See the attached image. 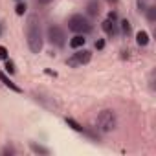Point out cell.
<instances>
[{
  "instance_id": "cell-1",
  "label": "cell",
  "mask_w": 156,
  "mask_h": 156,
  "mask_svg": "<svg viewBox=\"0 0 156 156\" xmlns=\"http://www.w3.org/2000/svg\"><path fill=\"white\" fill-rule=\"evenodd\" d=\"M26 42L31 53H41L44 46V37H42V26L37 15H30L26 20Z\"/></svg>"
},
{
  "instance_id": "cell-2",
  "label": "cell",
  "mask_w": 156,
  "mask_h": 156,
  "mask_svg": "<svg viewBox=\"0 0 156 156\" xmlns=\"http://www.w3.org/2000/svg\"><path fill=\"white\" fill-rule=\"evenodd\" d=\"M96 127H98V130L103 132V134H108V132L116 130V127H118V116H116V112H114L112 108L101 110V112L98 114Z\"/></svg>"
},
{
  "instance_id": "cell-3",
  "label": "cell",
  "mask_w": 156,
  "mask_h": 156,
  "mask_svg": "<svg viewBox=\"0 0 156 156\" xmlns=\"http://www.w3.org/2000/svg\"><path fill=\"white\" fill-rule=\"evenodd\" d=\"M68 30L73 33H79V35H87L92 31V24H90L88 17H85L81 13H75L68 19Z\"/></svg>"
},
{
  "instance_id": "cell-4",
  "label": "cell",
  "mask_w": 156,
  "mask_h": 156,
  "mask_svg": "<svg viewBox=\"0 0 156 156\" xmlns=\"http://www.w3.org/2000/svg\"><path fill=\"white\" fill-rule=\"evenodd\" d=\"M46 39H48V42H50L51 46H55V48H62V46L66 44V33H64V30L59 28V26H53V24L48 28Z\"/></svg>"
},
{
  "instance_id": "cell-5",
  "label": "cell",
  "mask_w": 156,
  "mask_h": 156,
  "mask_svg": "<svg viewBox=\"0 0 156 156\" xmlns=\"http://www.w3.org/2000/svg\"><path fill=\"white\" fill-rule=\"evenodd\" d=\"M90 59H92V51H88V50H77L75 53H72V57H68V59H66V64H68V66L77 68V66L88 64V62H90Z\"/></svg>"
},
{
  "instance_id": "cell-6",
  "label": "cell",
  "mask_w": 156,
  "mask_h": 156,
  "mask_svg": "<svg viewBox=\"0 0 156 156\" xmlns=\"http://www.w3.org/2000/svg\"><path fill=\"white\" fill-rule=\"evenodd\" d=\"M118 15L114 13V11H110L108 13V17L103 20V24H101V28H103V31L107 33V37H110V39H114L116 35H118Z\"/></svg>"
},
{
  "instance_id": "cell-7",
  "label": "cell",
  "mask_w": 156,
  "mask_h": 156,
  "mask_svg": "<svg viewBox=\"0 0 156 156\" xmlns=\"http://www.w3.org/2000/svg\"><path fill=\"white\" fill-rule=\"evenodd\" d=\"M0 83H4V87H8L9 90H13V92H17V94H20L22 90H20V87H17L11 79H9V77L2 72V70H0Z\"/></svg>"
},
{
  "instance_id": "cell-8",
  "label": "cell",
  "mask_w": 156,
  "mask_h": 156,
  "mask_svg": "<svg viewBox=\"0 0 156 156\" xmlns=\"http://www.w3.org/2000/svg\"><path fill=\"white\" fill-rule=\"evenodd\" d=\"M66 123H68V125H70V127H72L73 130H77V132H81V134H87L88 138H94V140H96V136H94V134H92L90 130H87V129H85L83 125H79V123H77V121H73L72 118H66Z\"/></svg>"
},
{
  "instance_id": "cell-9",
  "label": "cell",
  "mask_w": 156,
  "mask_h": 156,
  "mask_svg": "<svg viewBox=\"0 0 156 156\" xmlns=\"http://www.w3.org/2000/svg\"><path fill=\"white\" fill-rule=\"evenodd\" d=\"M85 42H87L85 35L75 33V37H72V39L68 41V46H70V48H73V50H77V48H83V46H85Z\"/></svg>"
},
{
  "instance_id": "cell-10",
  "label": "cell",
  "mask_w": 156,
  "mask_h": 156,
  "mask_svg": "<svg viewBox=\"0 0 156 156\" xmlns=\"http://www.w3.org/2000/svg\"><path fill=\"white\" fill-rule=\"evenodd\" d=\"M99 2H98V0H90V2L87 4V15L88 17H92V19H96L98 15H99Z\"/></svg>"
},
{
  "instance_id": "cell-11",
  "label": "cell",
  "mask_w": 156,
  "mask_h": 156,
  "mask_svg": "<svg viewBox=\"0 0 156 156\" xmlns=\"http://www.w3.org/2000/svg\"><path fill=\"white\" fill-rule=\"evenodd\" d=\"M136 42H138V46H147L149 44V33L147 31H138L136 33Z\"/></svg>"
},
{
  "instance_id": "cell-12",
  "label": "cell",
  "mask_w": 156,
  "mask_h": 156,
  "mask_svg": "<svg viewBox=\"0 0 156 156\" xmlns=\"http://www.w3.org/2000/svg\"><path fill=\"white\" fill-rule=\"evenodd\" d=\"M30 147H31V151L33 152H37V154H50V149H46V147H42V145H37V143H30Z\"/></svg>"
},
{
  "instance_id": "cell-13",
  "label": "cell",
  "mask_w": 156,
  "mask_h": 156,
  "mask_svg": "<svg viewBox=\"0 0 156 156\" xmlns=\"http://www.w3.org/2000/svg\"><path fill=\"white\" fill-rule=\"evenodd\" d=\"M145 13H147V19H149V22H154V19H156V8H154V6H147Z\"/></svg>"
},
{
  "instance_id": "cell-14",
  "label": "cell",
  "mask_w": 156,
  "mask_h": 156,
  "mask_svg": "<svg viewBox=\"0 0 156 156\" xmlns=\"http://www.w3.org/2000/svg\"><path fill=\"white\" fill-rule=\"evenodd\" d=\"M121 33L129 37V33H130V22L129 20H121Z\"/></svg>"
},
{
  "instance_id": "cell-15",
  "label": "cell",
  "mask_w": 156,
  "mask_h": 156,
  "mask_svg": "<svg viewBox=\"0 0 156 156\" xmlns=\"http://www.w3.org/2000/svg\"><path fill=\"white\" fill-rule=\"evenodd\" d=\"M6 70H8V73H9V75H13V73L17 72V68H15V64H13V61H9V59H6Z\"/></svg>"
},
{
  "instance_id": "cell-16",
  "label": "cell",
  "mask_w": 156,
  "mask_h": 156,
  "mask_svg": "<svg viewBox=\"0 0 156 156\" xmlns=\"http://www.w3.org/2000/svg\"><path fill=\"white\" fill-rule=\"evenodd\" d=\"M17 151H15V147H11V145H6L2 151H0V154H2V156H6V154H15Z\"/></svg>"
},
{
  "instance_id": "cell-17",
  "label": "cell",
  "mask_w": 156,
  "mask_h": 156,
  "mask_svg": "<svg viewBox=\"0 0 156 156\" xmlns=\"http://www.w3.org/2000/svg\"><path fill=\"white\" fill-rule=\"evenodd\" d=\"M147 6H149V0H138V9L140 11H145Z\"/></svg>"
},
{
  "instance_id": "cell-18",
  "label": "cell",
  "mask_w": 156,
  "mask_h": 156,
  "mask_svg": "<svg viewBox=\"0 0 156 156\" xmlns=\"http://www.w3.org/2000/svg\"><path fill=\"white\" fill-rule=\"evenodd\" d=\"M24 13H26V4L24 2L17 4V15H24Z\"/></svg>"
},
{
  "instance_id": "cell-19",
  "label": "cell",
  "mask_w": 156,
  "mask_h": 156,
  "mask_svg": "<svg viewBox=\"0 0 156 156\" xmlns=\"http://www.w3.org/2000/svg\"><path fill=\"white\" fill-rule=\"evenodd\" d=\"M0 59H2V61L8 59V50H6L4 46H0Z\"/></svg>"
},
{
  "instance_id": "cell-20",
  "label": "cell",
  "mask_w": 156,
  "mask_h": 156,
  "mask_svg": "<svg viewBox=\"0 0 156 156\" xmlns=\"http://www.w3.org/2000/svg\"><path fill=\"white\" fill-rule=\"evenodd\" d=\"M37 2L41 4V6H48V4H51L53 0H37Z\"/></svg>"
},
{
  "instance_id": "cell-21",
  "label": "cell",
  "mask_w": 156,
  "mask_h": 156,
  "mask_svg": "<svg viewBox=\"0 0 156 156\" xmlns=\"http://www.w3.org/2000/svg\"><path fill=\"white\" fill-rule=\"evenodd\" d=\"M103 46H105L103 41H98V42H96V48H98V50H103Z\"/></svg>"
},
{
  "instance_id": "cell-22",
  "label": "cell",
  "mask_w": 156,
  "mask_h": 156,
  "mask_svg": "<svg viewBox=\"0 0 156 156\" xmlns=\"http://www.w3.org/2000/svg\"><path fill=\"white\" fill-rule=\"evenodd\" d=\"M112 2H116V0H112Z\"/></svg>"
}]
</instances>
